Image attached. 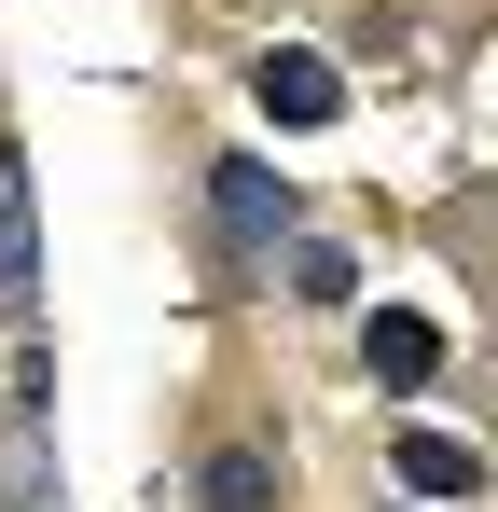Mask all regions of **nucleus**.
Masks as SVG:
<instances>
[{
    "label": "nucleus",
    "instance_id": "1",
    "mask_svg": "<svg viewBox=\"0 0 498 512\" xmlns=\"http://www.w3.org/2000/svg\"><path fill=\"white\" fill-rule=\"evenodd\" d=\"M249 97H263V125H332L346 111V84H332V56H305V42H277V56H249Z\"/></svg>",
    "mask_w": 498,
    "mask_h": 512
},
{
    "label": "nucleus",
    "instance_id": "2",
    "mask_svg": "<svg viewBox=\"0 0 498 512\" xmlns=\"http://www.w3.org/2000/svg\"><path fill=\"white\" fill-rule=\"evenodd\" d=\"M208 208H222V236H236V250H277V236H291V180L277 167H208Z\"/></svg>",
    "mask_w": 498,
    "mask_h": 512
},
{
    "label": "nucleus",
    "instance_id": "3",
    "mask_svg": "<svg viewBox=\"0 0 498 512\" xmlns=\"http://www.w3.org/2000/svg\"><path fill=\"white\" fill-rule=\"evenodd\" d=\"M402 485H415V499H471V485H485V457H471V443H443V429H402Z\"/></svg>",
    "mask_w": 498,
    "mask_h": 512
},
{
    "label": "nucleus",
    "instance_id": "4",
    "mask_svg": "<svg viewBox=\"0 0 498 512\" xmlns=\"http://www.w3.org/2000/svg\"><path fill=\"white\" fill-rule=\"evenodd\" d=\"M443 374V333L429 319H374V388H429Z\"/></svg>",
    "mask_w": 498,
    "mask_h": 512
},
{
    "label": "nucleus",
    "instance_id": "5",
    "mask_svg": "<svg viewBox=\"0 0 498 512\" xmlns=\"http://www.w3.org/2000/svg\"><path fill=\"white\" fill-rule=\"evenodd\" d=\"M208 512H277V471H263L249 443H222V457H208Z\"/></svg>",
    "mask_w": 498,
    "mask_h": 512
}]
</instances>
